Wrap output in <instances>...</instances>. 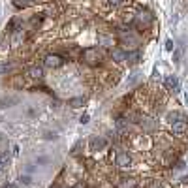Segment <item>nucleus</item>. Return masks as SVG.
<instances>
[{
	"mask_svg": "<svg viewBox=\"0 0 188 188\" xmlns=\"http://www.w3.org/2000/svg\"><path fill=\"white\" fill-rule=\"evenodd\" d=\"M83 60L90 66H98L102 60V53L98 51V47H87L83 51Z\"/></svg>",
	"mask_w": 188,
	"mask_h": 188,
	"instance_id": "1",
	"label": "nucleus"
},
{
	"mask_svg": "<svg viewBox=\"0 0 188 188\" xmlns=\"http://www.w3.org/2000/svg\"><path fill=\"white\" fill-rule=\"evenodd\" d=\"M115 164L121 169H128V168H132L134 160H132V156L128 152H119V154H117V158H115Z\"/></svg>",
	"mask_w": 188,
	"mask_h": 188,
	"instance_id": "2",
	"label": "nucleus"
},
{
	"mask_svg": "<svg viewBox=\"0 0 188 188\" xmlns=\"http://www.w3.org/2000/svg\"><path fill=\"white\" fill-rule=\"evenodd\" d=\"M45 66L47 68H58V66H62V57H58V55H47L45 57Z\"/></svg>",
	"mask_w": 188,
	"mask_h": 188,
	"instance_id": "3",
	"label": "nucleus"
},
{
	"mask_svg": "<svg viewBox=\"0 0 188 188\" xmlns=\"http://www.w3.org/2000/svg\"><path fill=\"white\" fill-rule=\"evenodd\" d=\"M107 147V141L104 137H92L90 139V151H102Z\"/></svg>",
	"mask_w": 188,
	"mask_h": 188,
	"instance_id": "4",
	"label": "nucleus"
},
{
	"mask_svg": "<svg viewBox=\"0 0 188 188\" xmlns=\"http://www.w3.org/2000/svg\"><path fill=\"white\" fill-rule=\"evenodd\" d=\"M164 83H166L168 90H173V92H179L181 90V85H179V81H177L175 75H168L166 79H164Z\"/></svg>",
	"mask_w": 188,
	"mask_h": 188,
	"instance_id": "5",
	"label": "nucleus"
},
{
	"mask_svg": "<svg viewBox=\"0 0 188 188\" xmlns=\"http://www.w3.org/2000/svg\"><path fill=\"white\" fill-rule=\"evenodd\" d=\"M151 23H152V17H151L149 13H139V15H137V19H135V25H137L139 28H141V27H143V28H145V27H149Z\"/></svg>",
	"mask_w": 188,
	"mask_h": 188,
	"instance_id": "6",
	"label": "nucleus"
},
{
	"mask_svg": "<svg viewBox=\"0 0 188 188\" xmlns=\"http://www.w3.org/2000/svg\"><path fill=\"white\" fill-rule=\"evenodd\" d=\"M186 121H177V122H171V132L175 134V135H181V134H184L186 132Z\"/></svg>",
	"mask_w": 188,
	"mask_h": 188,
	"instance_id": "7",
	"label": "nucleus"
},
{
	"mask_svg": "<svg viewBox=\"0 0 188 188\" xmlns=\"http://www.w3.org/2000/svg\"><path fill=\"white\" fill-rule=\"evenodd\" d=\"M27 75H30V77H34V79H40V77L43 75V70H41L40 66H30V68L27 70Z\"/></svg>",
	"mask_w": 188,
	"mask_h": 188,
	"instance_id": "8",
	"label": "nucleus"
},
{
	"mask_svg": "<svg viewBox=\"0 0 188 188\" xmlns=\"http://www.w3.org/2000/svg\"><path fill=\"white\" fill-rule=\"evenodd\" d=\"M111 58H113L115 62H124V60H126V53H124L122 49H113V51H111Z\"/></svg>",
	"mask_w": 188,
	"mask_h": 188,
	"instance_id": "9",
	"label": "nucleus"
},
{
	"mask_svg": "<svg viewBox=\"0 0 188 188\" xmlns=\"http://www.w3.org/2000/svg\"><path fill=\"white\" fill-rule=\"evenodd\" d=\"M10 160H11V156H10L8 152H2V154H0V171L6 169V168L10 166Z\"/></svg>",
	"mask_w": 188,
	"mask_h": 188,
	"instance_id": "10",
	"label": "nucleus"
},
{
	"mask_svg": "<svg viewBox=\"0 0 188 188\" xmlns=\"http://www.w3.org/2000/svg\"><path fill=\"white\" fill-rule=\"evenodd\" d=\"M83 105H85V98H81V96H77V98H72V100H70V107H74V109L83 107Z\"/></svg>",
	"mask_w": 188,
	"mask_h": 188,
	"instance_id": "11",
	"label": "nucleus"
},
{
	"mask_svg": "<svg viewBox=\"0 0 188 188\" xmlns=\"http://www.w3.org/2000/svg\"><path fill=\"white\" fill-rule=\"evenodd\" d=\"M126 58H128L130 64H137V62H139V51H132V53H128Z\"/></svg>",
	"mask_w": 188,
	"mask_h": 188,
	"instance_id": "12",
	"label": "nucleus"
},
{
	"mask_svg": "<svg viewBox=\"0 0 188 188\" xmlns=\"http://www.w3.org/2000/svg\"><path fill=\"white\" fill-rule=\"evenodd\" d=\"M119 186H121V188H134V186H135V181H134V179H121Z\"/></svg>",
	"mask_w": 188,
	"mask_h": 188,
	"instance_id": "13",
	"label": "nucleus"
},
{
	"mask_svg": "<svg viewBox=\"0 0 188 188\" xmlns=\"http://www.w3.org/2000/svg\"><path fill=\"white\" fill-rule=\"evenodd\" d=\"M41 21H43V15H34V17L30 19V27H32V28L40 27V25H41Z\"/></svg>",
	"mask_w": 188,
	"mask_h": 188,
	"instance_id": "14",
	"label": "nucleus"
},
{
	"mask_svg": "<svg viewBox=\"0 0 188 188\" xmlns=\"http://www.w3.org/2000/svg\"><path fill=\"white\" fill-rule=\"evenodd\" d=\"M141 126H143L145 130H152L154 122H152V119H147V117H145V119H141Z\"/></svg>",
	"mask_w": 188,
	"mask_h": 188,
	"instance_id": "15",
	"label": "nucleus"
},
{
	"mask_svg": "<svg viewBox=\"0 0 188 188\" xmlns=\"http://www.w3.org/2000/svg\"><path fill=\"white\" fill-rule=\"evenodd\" d=\"M177 121H186V117L182 113H171L169 115V122H177Z\"/></svg>",
	"mask_w": 188,
	"mask_h": 188,
	"instance_id": "16",
	"label": "nucleus"
},
{
	"mask_svg": "<svg viewBox=\"0 0 188 188\" xmlns=\"http://www.w3.org/2000/svg\"><path fill=\"white\" fill-rule=\"evenodd\" d=\"M19 182H21L23 186H30V184H32V177H30V175H21V177H19Z\"/></svg>",
	"mask_w": 188,
	"mask_h": 188,
	"instance_id": "17",
	"label": "nucleus"
},
{
	"mask_svg": "<svg viewBox=\"0 0 188 188\" xmlns=\"http://www.w3.org/2000/svg\"><path fill=\"white\" fill-rule=\"evenodd\" d=\"M117 128H119V132H124V130H128V122L124 119H119L117 121Z\"/></svg>",
	"mask_w": 188,
	"mask_h": 188,
	"instance_id": "18",
	"label": "nucleus"
},
{
	"mask_svg": "<svg viewBox=\"0 0 188 188\" xmlns=\"http://www.w3.org/2000/svg\"><path fill=\"white\" fill-rule=\"evenodd\" d=\"M13 102H15V98H2V100H0V107H8Z\"/></svg>",
	"mask_w": 188,
	"mask_h": 188,
	"instance_id": "19",
	"label": "nucleus"
},
{
	"mask_svg": "<svg viewBox=\"0 0 188 188\" xmlns=\"http://www.w3.org/2000/svg\"><path fill=\"white\" fill-rule=\"evenodd\" d=\"M17 8H27L28 4H30V0H15V2H13Z\"/></svg>",
	"mask_w": 188,
	"mask_h": 188,
	"instance_id": "20",
	"label": "nucleus"
},
{
	"mask_svg": "<svg viewBox=\"0 0 188 188\" xmlns=\"http://www.w3.org/2000/svg\"><path fill=\"white\" fill-rule=\"evenodd\" d=\"M43 135H45V139H49V141H51V139H53V141L57 139V134H55V132H45Z\"/></svg>",
	"mask_w": 188,
	"mask_h": 188,
	"instance_id": "21",
	"label": "nucleus"
},
{
	"mask_svg": "<svg viewBox=\"0 0 188 188\" xmlns=\"http://www.w3.org/2000/svg\"><path fill=\"white\" fill-rule=\"evenodd\" d=\"M88 121H90V115H88V113H85V115L81 117V119H79V122H81V124H87Z\"/></svg>",
	"mask_w": 188,
	"mask_h": 188,
	"instance_id": "22",
	"label": "nucleus"
},
{
	"mask_svg": "<svg viewBox=\"0 0 188 188\" xmlns=\"http://www.w3.org/2000/svg\"><path fill=\"white\" fill-rule=\"evenodd\" d=\"M166 49H168V51H173V49H175V45H173V41H171V40H168V41H166Z\"/></svg>",
	"mask_w": 188,
	"mask_h": 188,
	"instance_id": "23",
	"label": "nucleus"
},
{
	"mask_svg": "<svg viewBox=\"0 0 188 188\" xmlns=\"http://www.w3.org/2000/svg\"><path fill=\"white\" fill-rule=\"evenodd\" d=\"M107 2H109L111 6H121V4H122V0H107Z\"/></svg>",
	"mask_w": 188,
	"mask_h": 188,
	"instance_id": "24",
	"label": "nucleus"
},
{
	"mask_svg": "<svg viewBox=\"0 0 188 188\" xmlns=\"http://www.w3.org/2000/svg\"><path fill=\"white\" fill-rule=\"evenodd\" d=\"M179 57H181V51H175L173 53V60H179Z\"/></svg>",
	"mask_w": 188,
	"mask_h": 188,
	"instance_id": "25",
	"label": "nucleus"
},
{
	"mask_svg": "<svg viewBox=\"0 0 188 188\" xmlns=\"http://www.w3.org/2000/svg\"><path fill=\"white\" fill-rule=\"evenodd\" d=\"M11 152H13V156H17V154H19V147H17V145H13V151H11Z\"/></svg>",
	"mask_w": 188,
	"mask_h": 188,
	"instance_id": "26",
	"label": "nucleus"
},
{
	"mask_svg": "<svg viewBox=\"0 0 188 188\" xmlns=\"http://www.w3.org/2000/svg\"><path fill=\"white\" fill-rule=\"evenodd\" d=\"M4 188H17L15 184H4Z\"/></svg>",
	"mask_w": 188,
	"mask_h": 188,
	"instance_id": "27",
	"label": "nucleus"
},
{
	"mask_svg": "<svg viewBox=\"0 0 188 188\" xmlns=\"http://www.w3.org/2000/svg\"><path fill=\"white\" fill-rule=\"evenodd\" d=\"M75 188H81V186H75Z\"/></svg>",
	"mask_w": 188,
	"mask_h": 188,
	"instance_id": "28",
	"label": "nucleus"
}]
</instances>
